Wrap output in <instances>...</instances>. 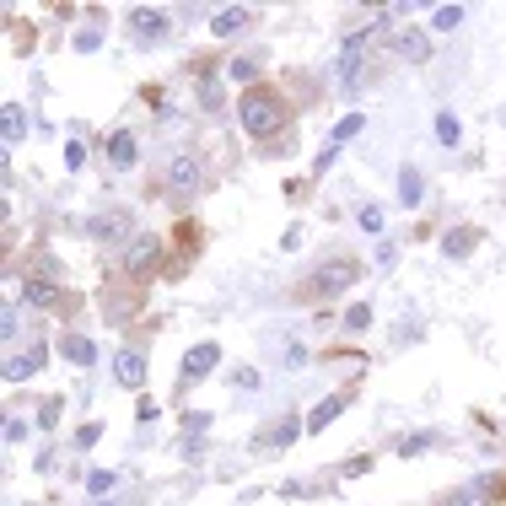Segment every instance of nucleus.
<instances>
[{
  "mask_svg": "<svg viewBox=\"0 0 506 506\" xmlns=\"http://www.w3.org/2000/svg\"><path fill=\"white\" fill-rule=\"evenodd\" d=\"M248 22H253V11H248V5H226V11L211 16V33H216V38H232V33H237V27H248Z\"/></svg>",
  "mask_w": 506,
  "mask_h": 506,
  "instance_id": "11",
  "label": "nucleus"
},
{
  "mask_svg": "<svg viewBox=\"0 0 506 506\" xmlns=\"http://www.w3.org/2000/svg\"><path fill=\"white\" fill-rule=\"evenodd\" d=\"M216 361H222V345H216V339L194 345V350L183 356V383H205V377L216 372Z\"/></svg>",
  "mask_w": 506,
  "mask_h": 506,
  "instance_id": "3",
  "label": "nucleus"
},
{
  "mask_svg": "<svg viewBox=\"0 0 506 506\" xmlns=\"http://www.w3.org/2000/svg\"><path fill=\"white\" fill-rule=\"evenodd\" d=\"M458 135H463V124H458L452 113H437V140H442V146H458Z\"/></svg>",
  "mask_w": 506,
  "mask_h": 506,
  "instance_id": "22",
  "label": "nucleus"
},
{
  "mask_svg": "<svg viewBox=\"0 0 506 506\" xmlns=\"http://www.w3.org/2000/svg\"><path fill=\"white\" fill-rule=\"evenodd\" d=\"M367 38H372V33H350V38H345L339 65H335V81H339V87H356V70H361V55H367Z\"/></svg>",
  "mask_w": 506,
  "mask_h": 506,
  "instance_id": "4",
  "label": "nucleus"
},
{
  "mask_svg": "<svg viewBox=\"0 0 506 506\" xmlns=\"http://www.w3.org/2000/svg\"><path fill=\"white\" fill-rule=\"evenodd\" d=\"M59 356L76 361V367H92V361H98V345H92L87 335H65L59 339Z\"/></svg>",
  "mask_w": 506,
  "mask_h": 506,
  "instance_id": "13",
  "label": "nucleus"
},
{
  "mask_svg": "<svg viewBox=\"0 0 506 506\" xmlns=\"http://www.w3.org/2000/svg\"><path fill=\"white\" fill-rule=\"evenodd\" d=\"M291 437H296V420H281L275 431H264V437H259V448H285Z\"/></svg>",
  "mask_w": 506,
  "mask_h": 506,
  "instance_id": "21",
  "label": "nucleus"
},
{
  "mask_svg": "<svg viewBox=\"0 0 506 506\" xmlns=\"http://www.w3.org/2000/svg\"><path fill=\"white\" fill-rule=\"evenodd\" d=\"M98 506H108V501H98Z\"/></svg>",
  "mask_w": 506,
  "mask_h": 506,
  "instance_id": "33",
  "label": "nucleus"
},
{
  "mask_svg": "<svg viewBox=\"0 0 506 506\" xmlns=\"http://www.w3.org/2000/svg\"><path fill=\"white\" fill-rule=\"evenodd\" d=\"M113 377H119L124 388H146V361H140L135 350H119V361H113Z\"/></svg>",
  "mask_w": 506,
  "mask_h": 506,
  "instance_id": "10",
  "label": "nucleus"
},
{
  "mask_svg": "<svg viewBox=\"0 0 506 506\" xmlns=\"http://www.w3.org/2000/svg\"><path fill=\"white\" fill-rule=\"evenodd\" d=\"M431 442H437V437H431V431H415V437H404V442H398V452H404V458H409V452L431 448Z\"/></svg>",
  "mask_w": 506,
  "mask_h": 506,
  "instance_id": "28",
  "label": "nucleus"
},
{
  "mask_svg": "<svg viewBox=\"0 0 506 506\" xmlns=\"http://www.w3.org/2000/svg\"><path fill=\"white\" fill-rule=\"evenodd\" d=\"M226 76H232V81H253V76H259V65H253V59H232V65H226Z\"/></svg>",
  "mask_w": 506,
  "mask_h": 506,
  "instance_id": "26",
  "label": "nucleus"
},
{
  "mask_svg": "<svg viewBox=\"0 0 506 506\" xmlns=\"http://www.w3.org/2000/svg\"><path fill=\"white\" fill-rule=\"evenodd\" d=\"M442 506H485V491H480V485H469V491H458V496H448Z\"/></svg>",
  "mask_w": 506,
  "mask_h": 506,
  "instance_id": "24",
  "label": "nucleus"
},
{
  "mask_svg": "<svg viewBox=\"0 0 506 506\" xmlns=\"http://www.w3.org/2000/svg\"><path fill=\"white\" fill-rule=\"evenodd\" d=\"M350 281H356V264H350V259H335V264H324V270L313 275V285H318L324 296H335V291H345Z\"/></svg>",
  "mask_w": 506,
  "mask_h": 506,
  "instance_id": "6",
  "label": "nucleus"
},
{
  "mask_svg": "<svg viewBox=\"0 0 506 506\" xmlns=\"http://www.w3.org/2000/svg\"><path fill=\"white\" fill-rule=\"evenodd\" d=\"M0 335H5V339H16V307H11V302L0 307Z\"/></svg>",
  "mask_w": 506,
  "mask_h": 506,
  "instance_id": "29",
  "label": "nucleus"
},
{
  "mask_svg": "<svg viewBox=\"0 0 506 506\" xmlns=\"http://www.w3.org/2000/svg\"><path fill=\"white\" fill-rule=\"evenodd\" d=\"M335 157H339V146H324V151L313 157V172H329V168H335Z\"/></svg>",
  "mask_w": 506,
  "mask_h": 506,
  "instance_id": "31",
  "label": "nucleus"
},
{
  "mask_svg": "<svg viewBox=\"0 0 506 506\" xmlns=\"http://www.w3.org/2000/svg\"><path fill=\"white\" fill-rule=\"evenodd\" d=\"M237 119H243V129L248 135H275L281 129V119H285V108H281V98L275 92H264V87H253V92H243L237 98Z\"/></svg>",
  "mask_w": 506,
  "mask_h": 506,
  "instance_id": "1",
  "label": "nucleus"
},
{
  "mask_svg": "<svg viewBox=\"0 0 506 506\" xmlns=\"http://www.w3.org/2000/svg\"><path fill=\"white\" fill-rule=\"evenodd\" d=\"M0 129H5V146H16V140L27 135V119H22L16 103H5V108H0Z\"/></svg>",
  "mask_w": 506,
  "mask_h": 506,
  "instance_id": "17",
  "label": "nucleus"
},
{
  "mask_svg": "<svg viewBox=\"0 0 506 506\" xmlns=\"http://www.w3.org/2000/svg\"><path fill=\"white\" fill-rule=\"evenodd\" d=\"M87 491H92V496H108L113 491V469H92V474H87Z\"/></svg>",
  "mask_w": 506,
  "mask_h": 506,
  "instance_id": "23",
  "label": "nucleus"
},
{
  "mask_svg": "<svg viewBox=\"0 0 506 506\" xmlns=\"http://www.w3.org/2000/svg\"><path fill=\"white\" fill-rule=\"evenodd\" d=\"M22 302H27V307H55L59 291L49 281H22Z\"/></svg>",
  "mask_w": 506,
  "mask_h": 506,
  "instance_id": "16",
  "label": "nucleus"
},
{
  "mask_svg": "<svg viewBox=\"0 0 506 506\" xmlns=\"http://www.w3.org/2000/svg\"><path fill=\"white\" fill-rule=\"evenodd\" d=\"M339 409H345V394L318 398V404H313V415H307V431H324V426H335V420H339Z\"/></svg>",
  "mask_w": 506,
  "mask_h": 506,
  "instance_id": "14",
  "label": "nucleus"
},
{
  "mask_svg": "<svg viewBox=\"0 0 506 506\" xmlns=\"http://www.w3.org/2000/svg\"><path fill=\"white\" fill-rule=\"evenodd\" d=\"M98 437H103V426H81V431H76V442H81V448H92Z\"/></svg>",
  "mask_w": 506,
  "mask_h": 506,
  "instance_id": "32",
  "label": "nucleus"
},
{
  "mask_svg": "<svg viewBox=\"0 0 506 506\" xmlns=\"http://www.w3.org/2000/svg\"><path fill=\"white\" fill-rule=\"evenodd\" d=\"M108 162H113V168H135V135H129V129H113Z\"/></svg>",
  "mask_w": 506,
  "mask_h": 506,
  "instance_id": "15",
  "label": "nucleus"
},
{
  "mask_svg": "<svg viewBox=\"0 0 506 506\" xmlns=\"http://www.w3.org/2000/svg\"><path fill=\"white\" fill-rule=\"evenodd\" d=\"M361 232H383V211H377V205L361 211Z\"/></svg>",
  "mask_w": 506,
  "mask_h": 506,
  "instance_id": "30",
  "label": "nucleus"
},
{
  "mask_svg": "<svg viewBox=\"0 0 506 506\" xmlns=\"http://www.w3.org/2000/svg\"><path fill=\"white\" fill-rule=\"evenodd\" d=\"M361 124H367L361 113H350V119H339V124H335V146H339V140H350V135H361Z\"/></svg>",
  "mask_w": 506,
  "mask_h": 506,
  "instance_id": "25",
  "label": "nucleus"
},
{
  "mask_svg": "<svg viewBox=\"0 0 506 506\" xmlns=\"http://www.w3.org/2000/svg\"><path fill=\"white\" fill-rule=\"evenodd\" d=\"M38 361H44V345H27L22 356H11V361H5V383H27V377L38 372Z\"/></svg>",
  "mask_w": 506,
  "mask_h": 506,
  "instance_id": "9",
  "label": "nucleus"
},
{
  "mask_svg": "<svg viewBox=\"0 0 506 506\" xmlns=\"http://www.w3.org/2000/svg\"><path fill=\"white\" fill-rule=\"evenodd\" d=\"M157 259H162V237H157V232H140V237L124 248V270H129V275H151Z\"/></svg>",
  "mask_w": 506,
  "mask_h": 506,
  "instance_id": "2",
  "label": "nucleus"
},
{
  "mask_svg": "<svg viewBox=\"0 0 506 506\" xmlns=\"http://www.w3.org/2000/svg\"><path fill=\"white\" fill-rule=\"evenodd\" d=\"M420 200H426V178H420L415 168H398V205H404V211H415Z\"/></svg>",
  "mask_w": 506,
  "mask_h": 506,
  "instance_id": "12",
  "label": "nucleus"
},
{
  "mask_svg": "<svg viewBox=\"0 0 506 506\" xmlns=\"http://www.w3.org/2000/svg\"><path fill=\"white\" fill-rule=\"evenodd\" d=\"M474 237H480V232L458 226V232H448V237H442V253H448V259H463V253H474Z\"/></svg>",
  "mask_w": 506,
  "mask_h": 506,
  "instance_id": "18",
  "label": "nucleus"
},
{
  "mask_svg": "<svg viewBox=\"0 0 506 506\" xmlns=\"http://www.w3.org/2000/svg\"><path fill=\"white\" fill-rule=\"evenodd\" d=\"M458 22H463V5H437L431 11V33H452Z\"/></svg>",
  "mask_w": 506,
  "mask_h": 506,
  "instance_id": "19",
  "label": "nucleus"
},
{
  "mask_svg": "<svg viewBox=\"0 0 506 506\" xmlns=\"http://www.w3.org/2000/svg\"><path fill=\"white\" fill-rule=\"evenodd\" d=\"M87 232L98 237V243H124V232H129V216L124 211H108V216H92Z\"/></svg>",
  "mask_w": 506,
  "mask_h": 506,
  "instance_id": "8",
  "label": "nucleus"
},
{
  "mask_svg": "<svg viewBox=\"0 0 506 506\" xmlns=\"http://www.w3.org/2000/svg\"><path fill=\"white\" fill-rule=\"evenodd\" d=\"M394 49L398 55H409V59H426V33H398Z\"/></svg>",
  "mask_w": 506,
  "mask_h": 506,
  "instance_id": "20",
  "label": "nucleus"
},
{
  "mask_svg": "<svg viewBox=\"0 0 506 506\" xmlns=\"http://www.w3.org/2000/svg\"><path fill=\"white\" fill-rule=\"evenodd\" d=\"M194 183H200V157H194V151H178V157L168 162V189L189 194Z\"/></svg>",
  "mask_w": 506,
  "mask_h": 506,
  "instance_id": "5",
  "label": "nucleus"
},
{
  "mask_svg": "<svg viewBox=\"0 0 506 506\" xmlns=\"http://www.w3.org/2000/svg\"><path fill=\"white\" fill-rule=\"evenodd\" d=\"M129 22H135V38L140 44H162L168 38V11H135Z\"/></svg>",
  "mask_w": 506,
  "mask_h": 506,
  "instance_id": "7",
  "label": "nucleus"
},
{
  "mask_svg": "<svg viewBox=\"0 0 506 506\" xmlns=\"http://www.w3.org/2000/svg\"><path fill=\"white\" fill-rule=\"evenodd\" d=\"M367 324H372V307H367V302H356V307L345 313V329H367Z\"/></svg>",
  "mask_w": 506,
  "mask_h": 506,
  "instance_id": "27",
  "label": "nucleus"
}]
</instances>
